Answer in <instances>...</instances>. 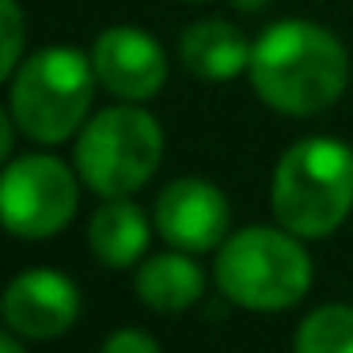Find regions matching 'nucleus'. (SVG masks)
<instances>
[{
	"label": "nucleus",
	"mask_w": 353,
	"mask_h": 353,
	"mask_svg": "<svg viewBox=\"0 0 353 353\" xmlns=\"http://www.w3.org/2000/svg\"><path fill=\"white\" fill-rule=\"evenodd\" d=\"M270 205L281 228L323 239L353 209V148L334 137H304L277 160Z\"/></svg>",
	"instance_id": "f03ea898"
},
{
	"label": "nucleus",
	"mask_w": 353,
	"mask_h": 353,
	"mask_svg": "<svg viewBox=\"0 0 353 353\" xmlns=\"http://www.w3.org/2000/svg\"><path fill=\"white\" fill-rule=\"evenodd\" d=\"M163 156V130L148 110L122 103L88 118L77 137V175L99 198H130Z\"/></svg>",
	"instance_id": "39448f33"
},
{
	"label": "nucleus",
	"mask_w": 353,
	"mask_h": 353,
	"mask_svg": "<svg viewBox=\"0 0 353 353\" xmlns=\"http://www.w3.org/2000/svg\"><path fill=\"white\" fill-rule=\"evenodd\" d=\"M156 232L163 243L186 254H201L224 243L232 209L221 186L209 179H179L156 198Z\"/></svg>",
	"instance_id": "0eeeda50"
},
{
	"label": "nucleus",
	"mask_w": 353,
	"mask_h": 353,
	"mask_svg": "<svg viewBox=\"0 0 353 353\" xmlns=\"http://www.w3.org/2000/svg\"><path fill=\"white\" fill-rule=\"evenodd\" d=\"M133 285H137V296L145 307L175 315V312H186V307H194L201 300V292H205V274H201V266L186 251H175V247H171V251L152 254V259L141 262Z\"/></svg>",
	"instance_id": "9b49d317"
},
{
	"label": "nucleus",
	"mask_w": 353,
	"mask_h": 353,
	"mask_svg": "<svg viewBox=\"0 0 353 353\" xmlns=\"http://www.w3.org/2000/svg\"><path fill=\"white\" fill-rule=\"evenodd\" d=\"M216 289L247 312H285L312 289V259L289 228H243L216 247Z\"/></svg>",
	"instance_id": "7ed1b4c3"
},
{
	"label": "nucleus",
	"mask_w": 353,
	"mask_h": 353,
	"mask_svg": "<svg viewBox=\"0 0 353 353\" xmlns=\"http://www.w3.org/2000/svg\"><path fill=\"white\" fill-rule=\"evenodd\" d=\"M251 46L236 23L228 19H198L179 39V57L198 80H236L251 69Z\"/></svg>",
	"instance_id": "9d476101"
},
{
	"label": "nucleus",
	"mask_w": 353,
	"mask_h": 353,
	"mask_svg": "<svg viewBox=\"0 0 353 353\" xmlns=\"http://www.w3.org/2000/svg\"><path fill=\"white\" fill-rule=\"evenodd\" d=\"M296 353H353V304H323L296 327Z\"/></svg>",
	"instance_id": "ddd939ff"
},
{
	"label": "nucleus",
	"mask_w": 353,
	"mask_h": 353,
	"mask_svg": "<svg viewBox=\"0 0 353 353\" xmlns=\"http://www.w3.org/2000/svg\"><path fill=\"white\" fill-rule=\"evenodd\" d=\"M99 84L125 103L152 99L168 80V57L160 42L141 27H107L92 46Z\"/></svg>",
	"instance_id": "6e6552de"
},
{
	"label": "nucleus",
	"mask_w": 353,
	"mask_h": 353,
	"mask_svg": "<svg viewBox=\"0 0 353 353\" xmlns=\"http://www.w3.org/2000/svg\"><path fill=\"white\" fill-rule=\"evenodd\" d=\"M88 243L103 266H133L148 247V216L130 198H107L92 213L88 224Z\"/></svg>",
	"instance_id": "f8f14e48"
},
{
	"label": "nucleus",
	"mask_w": 353,
	"mask_h": 353,
	"mask_svg": "<svg viewBox=\"0 0 353 353\" xmlns=\"http://www.w3.org/2000/svg\"><path fill=\"white\" fill-rule=\"evenodd\" d=\"M80 183L69 163L57 156L34 152L8 160L4 183H0V209L4 228L19 239H46L61 232L77 216Z\"/></svg>",
	"instance_id": "423d86ee"
},
{
	"label": "nucleus",
	"mask_w": 353,
	"mask_h": 353,
	"mask_svg": "<svg viewBox=\"0 0 353 353\" xmlns=\"http://www.w3.org/2000/svg\"><path fill=\"white\" fill-rule=\"evenodd\" d=\"M251 88L270 110L289 118L323 114L350 84V57L338 34L307 19L270 23L251 46Z\"/></svg>",
	"instance_id": "f257e3e1"
},
{
	"label": "nucleus",
	"mask_w": 353,
	"mask_h": 353,
	"mask_svg": "<svg viewBox=\"0 0 353 353\" xmlns=\"http://www.w3.org/2000/svg\"><path fill=\"white\" fill-rule=\"evenodd\" d=\"M0 19H4V69H0V77H12L19 69V54H23V12L16 0H0Z\"/></svg>",
	"instance_id": "4468645a"
},
{
	"label": "nucleus",
	"mask_w": 353,
	"mask_h": 353,
	"mask_svg": "<svg viewBox=\"0 0 353 353\" xmlns=\"http://www.w3.org/2000/svg\"><path fill=\"white\" fill-rule=\"evenodd\" d=\"M232 8H239V12H259V8H266V0H232Z\"/></svg>",
	"instance_id": "f3484780"
},
{
	"label": "nucleus",
	"mask_w": 353,
	"mask_h": 353,
	"mask_svg": "<svg viewBox=\"0 0 353 353\" xmlns=\"http://www.w3.org/2000/svg\"><path fill=\"white\" fill-rule=\"evenodd\" d=\"M0 353H23V345H19L16 334H4L0 338Z\"/></svg>",
	"instance_id": "dca6fc26"
},
{
	"label": "nucleus",
	"mask_w": 353,
	"mask_h": 353,
	"mask_svg": "<svg viewBox=\"0 0 353 353\" xmlns=\"http://www.w3.org/2000/svg\"><path fill=\"white\" fill-rule=\"evenodd\" d=\"M80 315V289L57 270H23L4 292V323L12 334L50 342Z\"/></svg>",
	"instance_id": "1a4fd4ad"
},
{
	"label": "nucleus",
	"mask_w": 353,
	"mask_h": 353,
	"mask_svg": "<svg viewBox=\"0 0 353 353\" xmlns=\"http://www.w3.org/2000/svg\"><path fill=\"white\" fill-rule=\"evenodd\" d=\"M95 80L92 57L80 50H39L12 72V118L39 145H61L84 130Z\"/></svg>",
	"instance_id": "20e7f679"
},
{
	"label": "nucleus",
	"mask_w": 353,
	"mask_h": 353,
	"mask_svg": "<svg viewBox=\"0 0 353 353\" xmlns=\"http://www.w3.org/2000/svg\"><path fill=\"white\" fill-rule=\"evenodd\" d=\"M99 353H163V350L156 345L152 334H145V330H137V327H122L103 342Z\"/></svg>",
	"instance_id": "2eb2a0df"
}]
</instances>
